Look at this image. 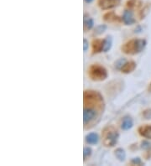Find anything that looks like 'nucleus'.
<instances>
[{
  "instance_id": "obj_1",
  "label": "nucleus",
  "mask_w": 151,
  "mask_h": 166,
  "mask_svg": "<svg viewBox=\"0 0 151 166\" xmlns=\"http://www.w3.org/2000/svg\"><path fill=\"white\" fill-rule=\"evenodd\" d=\"M145 41L143 40H131L125 44L122 48L123 50L127 54H136L142 51L145 46Z\"/></svg>"
},
{
  "instance_id": "obj_2",
  "label": "nucleus",
  "mask_w": 151,
  "mask_h": 166,
  "mask_svg": "<svg viewBox=\"0 0 151 166\" xmlns=\"http://www.w3.org/2000/svg\"><path fill=\"white\" fill-rule=\"evenodd\" d=\"M90 77L93 78V80L102 81L104 80L107 77V71L104 68L100 65H93L91 66L89 71Z\"/></svg>"
},
{
  "instance_id": "obj_3",
  "label": "nucleus",
  "mask_w": 151,
  "mask_h": 166,
  "mask_svg": "<svg viewBox=\"0 0 151 166\" xmlns=\"http://www.w3.org/2000/svg\"><path fill=\"white\" fill-rule=\"evenodd\" d=\"M117 138H118V134L117 131H111L106 135L104 139V144L106 146H110L113 147L117 144Z\"/></svg>"
},
{
  "instance_id": "obj_4",
  "label": "nucleus",
  "mask_w": 151,
  "mask_h": 166,
  "mask_svg": "<svg viewBox=\"0 0 151 166\" xmlns=\"http://www.w3.org/2000/svg\"><path fill=\"white\" fill-rule=\"evenodd\" d=\"M96 116V111L92 108H85L83 113V120L84 123L86 124V123L90 122L91 120H93Z\"/></svg>"
},
{
  "instance_id": "obj_5",
  "label": "nucleus",
  "mask_w": 151,
  "mask_h": 166,
  "mask_svg": "<svg viewBox=\"0 0 151 166\" xmlns=\"http://www.w3.org/2000/svg\"><path fill=\"white\" fill-rule=\"evenodd\" d=\"M118 0H102L101 1V7L102 9H108L117 5Z\"/></svg>"
},
{
  "instance_id": "obj_6",
  "label": "nucleus",
  "mask_w": 151,
  "mask_h": 166,
  "mask_svg": "<svg viewBox=\"0 0 151 166\" xmlns=\"http://www.w3.org/2000/svg\"><path fill=\"white\" fill-rule=\"evenodd\" d=\"M139 132L143 137L151 138V126L142 127V128H139Z\"/></svg>"
},
{
  "instance_id": "obj_7",
  "label": "nucleus",
  "mask_w": 151,
  "mask_h": 166,
  "mask_svg": "<svg viewBox=\"0 0 151 166\" xmlns=\"http://www.w3.org/2000/svg\"><path fill=\"white\" fill-rule=\"evenodd\" d=\"M123 19L124 23L126 24V25H132L133 23L134 22L133 20V14L132 13L129 12V11H126V12L124 13V14H123Z\"/></svg>"
},
{
  "instance_id": "obj_8",
  "label": "nucleus",
  "mask_w": 151,
  "mask_h": 166,
  "mask_svg": "<svg viewBox=\"0 0 151 166\" xmlns=\"http://www.w3.org/2000/svg\"><path fill=\"white\" fill-rule=\"evenodd\" d=\"M86 140L88 144H95L98 142V136L96 133H90L86 137Z\"/></svg>"
},
{
  "instance_id": "obj_9",
  "label": "nucleus",
  "mask_w": 151,
  "mask_h": 166,
  "mask_svg": "<svg viewBox=\"0 0 151 166\" xmlns=\"http://www.w3.org/2000/svg\"><path fill=\"white\" fill-rule=\"evenodd\" d=\"M133 126V121L132 119L129 117H124V119L122 123V128L124 130H128V129L131 128Z\"/></svg>"
},
{
  "instance_id": "obj_10",
  "label": "nucleus",
  "mask_w": 151,
  "mask_h": 166,
  "mask_svg": "<svg viewBox=\"0 0 151 166\" xmlns=\"http://www.w3.org/2000/svg\"><path fill=\"white\" fill-rule=\"evenodd\" d=\"M103 49V41L101 40H94L93 41V51L100 52Z\"/></svg>"
},
{
  "instance_id": "obj_11",
  "label": "nucleus",
  "mask_w": 151,
  "mask_h": 166,
  "mask_svg": "<svg viewBox=\"0 0 151 166\" xmlns=\"http://www.w3.org/2000/svg\"><path fill=\"white\" fill-rule=\"evenodd\" d=\"M135 68V63L134 62H129V63H125V65L122 67V71L125 73H129L134 70Z\"/></svg>"
},
{
  "instance_id": "obj_12",
  "label": "nucleus",
  "mask_w": 151,
  "mask_h": 166,
  "mask_svg": "<svg viewBox=\"0 0 151 166\" xmlns=\"http://www.w3.org/2000/svg\"><path fill=\"white\" fill-rule=\"evenodd\" d=\"M115 155L120 161H123L125 160V156H126L125 152L123 148H117V150L115 151Z\"/></svg>"
},
{
  "instance_id": "obj_13",
  "label": "nucleus",
  "mask_w": 151,
  "mask_h": 166,
  "mask_svg": "<svg viewBox=\"0 0 151 166\" xmlns=\"http://www.w3.org/2000/svg\"><path fill=\"white\" fill-rule=\"evenodd\" d=\"M93 26V21L92 18H84V30L86 31L91 30Z\"/></svg>"
},
{
  "instance_id": "obj_14",
  "label": "nucleus",
  "mask_w": 151,
  "mask_h": 166,
  "mask_svg": "<svg viewBox=\"0 0 151 166\" xmlns=\"http://www.w3.org/2000/svg\"><path fill=\"white\" fill-rule=\"evenodd\" d=\"M112 45V39L111 37H107L106 40H103V51H108V49L111 48Z\"/></svg>"
},
{
  "instance_id": "obj_15",
  "label": "nucleus",
  "mask_w": 151,
  "mask_h": 166,
  "mask_svg": "<svg viewBox=\"0 0 151 166\" xmlns=\"http://www.w3.org/2000/svg\"><path fill=\"white\" fill-rule=\"evenodd\" d=\"M125 63H126V61H125L124 59H120V60L117 61V63H116V67H117V69H120V68L122 69V67L125 65Z\"/></svg>"
},
{
  "instance_id": "obj_16",
  "label": "nucleus",
  "mask_w": 151,
  "mask_h": 166,
  "mask_svg": "<svg viewBox=\"0 0 151 166\" xmlns=\"http://www.w3.org/2000/svg\"><path fill=\"white\" fill-rule=\"evenodd\" d=\"M92 154V149L90 148H84V152H83V155H84V159L86 160V158L88 156H90Z\"/></svg>"
},
{
  "instance_id": "obj_17",
  "label": "nucleus",
  "mask_w": 151,
  "mask_h": 166,
  "mask_svg": "<svg viewBox=\"0 0 151 166\" xmlns=\"http://www.w3.org/2000/svg\"><path fill=\"white\" fill-rule=\"evenodd\" d=\"M105 29H106V26H105V25H100V26H98V27L97 28L96 33H97V34H102V33L104 32Z\"/></svg>"
},
{
  "instance_id": "obj_18",
  "label": "nucleus",
  "mask_w": 151,
  "mask_h": 166,
  "mask_svg": "<svg viewBox=\"0 0 151 166\" xmlns=\"http://www.w3.org/2000/svg\"><path fill=\"white\" fill-rule=\"evenodd\" d=\"M132 163L133 164H141V161L139 160V158H137V159H133L132 160Z\"/></svg>"
},
{
  "instance_id": "obj_19",
  "label": "nucleus",
  "mask_w": 151,
  "mask_h": 166,
  "mask_svg": "<svg viewBox=\"0 0 151 166\" xmlns=\"http://www.w3.org/2000/svg\"><path fill=\"white\" fill-rule=\"evenodd\" d=\"M87 47H88V42L86 40H84V50L85 51L87 49Z\"/></svg>"
},
{
  "instance_id": "obj_20",
  "label": "nucleus",
  "mask_w": 151,
  "mask_h": 166,
  "mask_svg": "<svg viewBox=\"0 0 151 166\" xmlns=\"http://www.w3.org/2000/svg\"><path fill=\"white\" fill-rule=\"evenodd\" d=\"M85 1H86V3H91V2H92L93 0H85Z\"/></svg>"
},
{
  "instance_id": "obj_21",
  "label": "nucleus",
  "mask_w": 151,
  "mask_h": 166,
  "mask_svg": "<svg viewBox=\"0 0 151 166\" xmlns=\"http://www.w3.org/2000/svg\"><path fill=\"white\" fill-rule=\"evenodd\" d=\"M150 89H151V88H150Z\"/></svg>"
}]
</instances>
